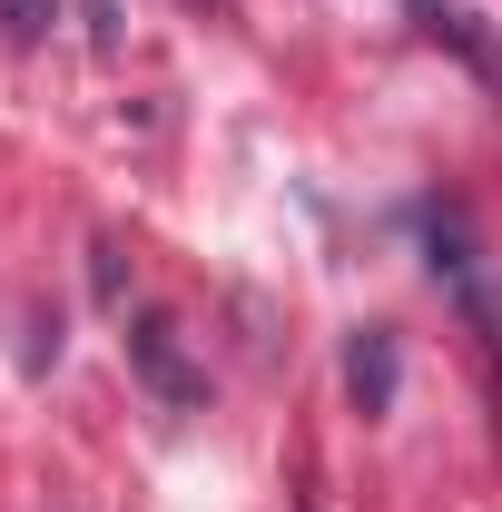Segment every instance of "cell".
<instances>
[{"instance_id":"cell-1","label":"cell","mask_w":502,"mask_h":512,"mask_svg":"<svg viewBox=\"0 0 502 512\" xmlns=\"http://www.w3.org/2000/svg\"><path fill=\"white\" fill-rule=\"evenodd\" d=\"M424 247H434V276L463 296L473 335H483V345H502V296H493V276H483V256H473V227L443 207V217H424Z\"/></svg>"},{"instance_id":"cell-2","label":"cell","mask_w":502,"mask_h":512,"mask_svg":"<svg viewBox=\"0 0 502 512\" xmlns=\"http://www.w3.org/2000/svg\"><path fill=\"white\" fill-rule=\"evenodd\" d=\"M128 355H138V375H148V394H158L168 414H197V404H207V375L188 365V345H178V325H168V316H138V325H128Z\"/></svg>"},{"instance_id":"cell-3","label":"cell","mask_w":502,"mask_h":512,"mask_svg":"<svg viewBox=\"0 0 502 512\" xmlns=\"http://www.w3.org/2000/svg\"><path fill=\"white\" fill-rule=\"evenodd\" d=\"M394 384H404L394 335H384V325H355V335H345V394H355L365 414H394Z\"/></svg>"},{"instance_id":"cell-4","label":"cell","mask_w":502,"mask_h":512,"mask_svg":"<svg viewBox=\"0 0 502 512\" xmlns=\"http://www.w3.org/2000/svg\"><path fill=\"white\" fill-rule=\"evenodd\" d=\"M50 20H60V0H0V30L10 40H50Z\"/></svg>"}]
</instances>
